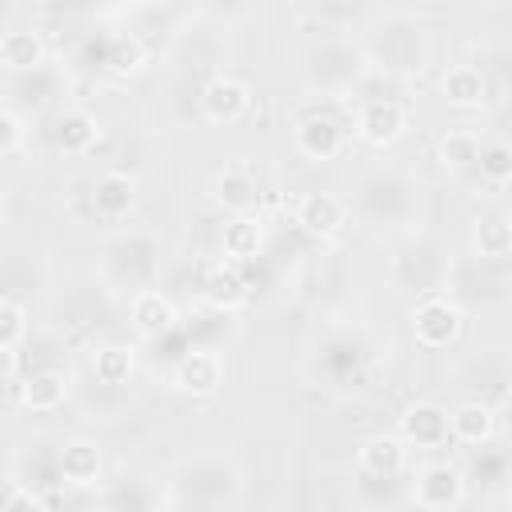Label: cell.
<instances>
[{
	"mask_svg": "<svg viewBox=\"0 0 512 512\" xmlns=\"http://www.w3.org/2000/svg\"><path fill=\"white\" fill-rule=\"evenodd\" d=\"M460 328H464V316L448 296H428L412 312V332L424 348H448L460 336Z\"/></svg>",
	"mask_w": 512,
	"mask_h": 512,
	"instance_id": "cell-1",
	"label": "cell"
},
{
	"mask_svg": "<svg viewBox=\"0 0 512 512\" xmlns=\"http://www.w3.org/2000/svg\"><path fill=\"white\" fill-rule=\"evenodd\" d=\"M408 128V112L396 104V100H368L360 112H356V136L372 148H384V144H396Z\"/></svg>",
	"mask_w": 512,
	"mask_h": 512,
	"instance_id": "cell-2",
	"label": "cell"
},
{
	"mask_svg": "<svg viewBox=\"0 0 512 512\" xmlns=\"http://www.w3.org/2000/svg\"><path fill=\"white\" fill-rule=\"evenodd\" d=\"M412 496H416V504L428 508V512L456 508V504L464 500V476H460L452 464H428V468L416 476Z\"/></svg>",
	"mask_w": 512,
	"mask_h": 512,
	"instance_id": "cell-3",
	"label": "cell"
},
{
	"mask_svg": "<svg viewBox=\"0 0 512 512\" xmlns=\"http://www.w3.org/2000/svg\"><path fill=\"white\" fill-rule=\"evenodd\" d=\"M200 108L212 124H232L248 112V84L236 76H212L200 92Z\"/></svg>",
	"mask_w": 512,
	"mask_h": 512,
	"instance_id": "cell-4",
	"label": "cell"
},
{
	"mask_svg": "<svg viewBox=\"0 0 512 512\" xmlns=\"http://www.w3.org/2000/svg\"><path fill=\"white\" fill-rule=\"evenodd\" d=\"M400 436H404L408 444L436 448V444H444V436H448V412H444L440 404H432V400H416V404H408L404 416H400Z\"/></svg>",
	"mask_w": 512,
	"mask_h": 512,
	"instance_id": "cell-5",
	"label": "cell"
},
{
	"mask_svg": "<svg viewBox=\"0 0 512 512\" xmlns=\"http://www.w3.org/2000/svg\"><path fill=\"white\" fill-rule=\"evenodd\" d=\"M224 380V364L216 352H188L176 360V384L180 392H192V396H212Z\"/></svg>",
	"mask_w": 512,
	"mask_h": 512,
	"instance_id": "cell-6",
	"label": "cell"
},
{
	"mask_svg": "<svg viewBox=\"0 0 512 512\" xmlns=\"http://www.w3.org/2000/svg\"><path fill=\"white\" fill-rule=\"evenodd\" d=\"M296 224L312 236H332L344 224V200L332 192H308L296 204Z\"/></svg>",
	"mask_w": 512,
	"mask_h": 512,
	"instance_id": "cell-7",
	"label": "cell"
},
{
	"mask_svg": "<svg viewBox=\"0 0 512 512\" xmlns=\"http://www.w3.org/2000/svg\"><path fill=\"white\" fill-rule=\"evenodd\" d=\"M356 460L368 476H396L404 468V440L392 436V432H376V436H364L360 448H356Z\"/></svg>",
	"mask_w": 512,
	"mask_h": 512,
	"instance_id": "cell-8",
	"label": "cell"
},
{
	"mask_svg": "<svg viewBox=\"0 0 512 512\" xmlns=\"http://www.w3.org/2000/svg\"><path fill=\"white\" fill-rule=\"evenodd\" d=\"M296 148L308 156V160H332L340 152V124L332 116H308L296 124Z\"/></svg>",
	"mask_w": 512,
	"mask_h": 512,
	"instance_id": "cell-9",
	"label": "cell"
},
{
	"mask_svg": "<svg viewBox=\"0 0 512 512\" xmlns=\"http://www.w3.org/2000/svg\"><path fill=\"white\" fill-rule=\"evenodd\" d=\"M132 324H136V332L140 336H168L172 328H176V308H172V300L168 296H160V292H140L136 300H132Z\"/></svg>",
	"mask_w": 512,
	"mask_h": 512,
	"instance_id": "cell-10",
	"label": "cell"
},
{
	"mask_svg": "<svg viewBox=\"0 0 512 512\" xmlns=\"http://www.w3.org/2000/svg\"><path fill=\"white\" fill-rule=\"evenodd\" d=\"M204 300H208L212 308H220V312L244 304V300H248V284H244L240 268H236V264H212L208 276H204Z\"/></svg>",
	"mask_w": 512,
	"mask_h": 512,
	"instance_id": "cell-11",
	"label": "cell"
},
{
	"mask_svg": "<svg viewBox=\"0 0 512 512\" xmlns=\"http://www.w3.org/2000/svg\"><path fill=\"white\" fill-rule=\"evenodd\" d=\"M0 60L16 72H32L44 64V40L32 28H12L0 36Z\"/></svg>",
	"mask_w": 512,
	"mask_h": 512,
	"instance_id": "cell-12",
	"label": "cell"
},
{
	"mask_svg": "<svg viewBox=\"0 0 512 512\" xmlns=\"http://www.w3.org/2000/svg\"><path fill=\"white\" fill-rule=\"evenodd\" d=\"M92 204H96V212H100L104 220H120V216H128V208L136 204V184H132L128 176H120V172H108V176L96 180Z\"/></svg>",
	"mask_w": 512,
	"mask_h": 512,
	"instance_id": "cell-13",
	"label": "cell"
},
{
	"mask_svg": "<svg viewBox=\"0 0 512 512\" xmlns=\"http://www.w3.org/2000/svg\"><path fill=\"white\" fill-rule=\"evenodd\" d=\"M440 92L452 108H476L484 100V76L480 68L472 64H452L444 76H440Z\"/></svg>",
	"mask_w": 512,
	"mask_h": 512,
	"instance_id": "cell-14",
	"label": "cell"
},
{
	"mask_svg": "<svg viewBox=\"0 0 512 512\" xmlns=\"http://www.w3.org/2000/svg\"><path fill=\"white\" fill-rule=\"evenodd\" d=\"M60 476L68 484H76V488L96 484V476H100V452H96V444H88V440L64 444V452H60Z\"/></svg>",
	"mask_w": 512,
	"mask_h": 512,
	"instance_id": "cell-15",
	"label": "cell"
},
{
	"mask_svg": "<svg viewBox=\"0 0 512 512\" xmlns=\"http://www.w3.org/2000/svg\"><path fill=\"white\" fill-rule=\"evenodd\" d=\"M492 428H496V416L484 408V404H460L452 416H448V432L464 444H484L492 440Z\"/></svg>",
	"mask_w": 512,
	"mask_h": 512,
	"instance_id": "cell-16",
	"label": "cell"
},
{
	"mask_svg": "<svg viewBox=\"0 0 512 512\" xmlns=\"http://www.w3.org/2000/svg\"><path fill=\"white\" fill-rule=\"evenodd\" d=\"M64 400V376L60 372H36L20 384V404L32 412H52Z\"/></svg>",
	"mask_w": 512,
	"mask_h": 512,
	"instance_id": "cell-17",
	"label": "cell"
},
{
	"mask_svg": "<svg viewBox=\"0 0 512 512\" xmlns=\"http://www.w3.org/2000/svg\"><path fill=\"white\" fill-rule=\"evenodd\" d=\"M216 200H220L224 208H232V212H244V208H252V204L260 200V192H256V180H252L244 168H228V172L216 180Z\"/></svg>",
	"mask_w": 512,
	"mask_h": 512,
	"instance_id": "cell-18",
	"label": "cell"
},
{
	"mask_svg": "<svg viewBox=\"0 0 512 512\" xmlns=\"http://www.w3.org/2000/svg\"><path fill=\"white\" fill-rule=\"evenodd\" d=\"M132 368H136V356H132V348H124V344L96 348V356H92V372H96L100 384H124V380L132 376Z\"/></svg>",
	"mask_w": 512,
	"mask_h": 512,
	"instance_id": "cell-19",
	"label": "cell"
},
{
	"mask_svg": "<svg viewBox=\"0 0 512 512\" xmlns=\"http://www.w3.org/2000/svg\"><path fill=\"white\" fill-rule=\"evenodd\" d=\"M96 140V120L88 112H64L56 120V144L64 152H88Z\"/></svg>",
	"mask_w": 512,
	"mask_h": 512,
	"instance_id": "cell-20",
	"label": "cell"
},
{
	"mask_svg": "<svg viewBox=\"0 0 512 512\" xmlns=\"http://www.w3.org/2000/svg\"><path fill=\"white\" fill-rule=\"evenodd\" d=\"M224 252L232 256V260H248V256H256V248H260V228H256V220H248V216H236V220H228L224 224Z\"/></svg>",
	"mask_w": 512,
	"mask_h": 512,
	"instance_id": "cell-21",
	"label": "cell"
},
{
	"mask_svg": "<svg viewBox=\"0 0 512 512\" xmlns=\"http://www.w3.org/2000/svg\"><path fill=\"white\" fill-rule=\"evenodd\" d=\"M28 332V320H24V308L12 304V300H0V348H16Z\"/></svg>",
	"mask_w": 512,
	"mask_h": 512,
	"instance_id": "cell-22",
	"label": "cell"
},
{
	"mask_svg": "<svg viewBox=\"0 0 512 512\" xmlns=\"http://www.w3.org/2000/svg\"><path fill=\"white\" fill-rule=\"evenodd\" d=\"M480 252L484 256H508V224L504 216H492L488 224H480Z\"/></svg>",
	"mask_w": 512,
	"mask_h": 512,
	"instance_id": "cell-23",
	"label": "cell"
},
{
	"mask_svg": "<svg viewBox=\"0 0 512 512\" xmlns=\"http://www.w3.org/2000/svg\"><path fill=\"white\" fill-rule=\"evenodd\" d=\"M480 172L492 176V180H508V172H512V156H508V148H504V144L484 148V152H480Z\"/></svg>",
	"mask_w": 512,
	"mask_h": 512,
	"instance_id": "cell-24",
	"label": "cell"
},
{
	"mask_svg": "<svg viewBox=\"0 0 512 512\" xmlns=\"http://www.w3.org/2000/svg\"><path fill=\"white\" fill-rule=\"evenodd\" d=\"M20 140H24V124H20V116L8 112V108H0V152L20 148Z\"/></svg>",
	"mask_w": 512,
	"mask_h": 512,
	"instance_id": "cell-25",
	"label": "cell"
},
{
	"mask_svg": "<svg viewBox=\"0 0 512 512\" xmlns=\"http://www.w3.org/2000/svg\"><path fill=\"white\" fill-rule=\"evenodd\" d=\"M0 512H44V504H40V500H36L28 488H12Z\"/></svg>",
	"mask_w": 512,
	"mask_h": 512,
	"instance_id": "cell-26",
	"label": "cell"
},
{
	"mask_svg": "<svg viewBox=\"0 0 512 512\" xmlns=\"http://www.w3.org/2000/svg\"><path fill=\"white\" fill-rule=\"evenodd\" d=\"M112 64H116V68H136V64H140V48H136L132 40H120L116 52H112Z\"/></svg>",
	"mask_w": 512,
	"mask_h": 512,
	"instance_id": "cell-27",
	"label": "cell"
},
{
	"mask_svg": "<svg viewBox=\"0 0 512 512\" xmlns=\"http://www.w3.org/2000/svg\"><path fill=\"white\" fill-rule=\"evenodd\" d=\"M16 376V348H0V384Z\"/></svg>",
	"mask_w": 512,
	"mask_h": 512,
	"instance_id": "cell-28",
	"label": "cell"
}]
</instances>
